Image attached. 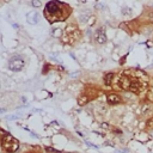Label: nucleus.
Masks as SVG:
<instances>
[{"label": "nucleus", "mask_w": 153, "mask_h": 153, "mask_svg": "<svg viewBox=\"0 0 153 153\" xmlns=\"http://www.w3.org/2000/svg\"><path fill=\"white\" fill-rule=\"evenodd\" d=\"M71 13H72L71 6L60 0H50L44 6V17L52 24L55 22L66 21Z\"/></svg>", "instance_id": "1"}, {"label": "nucleus", "mask_w": 153, "mask_h": 153, "mask_svg": "<svg viewBox=\"0 0 153 153\" xmlns=\"http://www.w3.org/2000/svg\"><path fill=\"white\" fill-rule=\"evenodd\" d=\"M79 37H80V31L74 24H70L66 26L65 35L62 36V41L65 43H73L74 41L79 40Z\"/></svg>", "instance_id": "2"}, {"label": "nucleus", "mask_w": 153, "mask_h": 153, "mask_svg": "<svg viewBox=\"0 0 153 153\" xmlns=\"http://www.w3.org/2000/svg\"><path fill=\"white\" fill-rule=\"evenodd\" d=\"M1 146L7 153H14L19 148V142L16 137H13L12 135L7 134L1 141Z\"/></svg>", "instance_id": "3"}, {"label": "nucleus", "mask_w": 153, "mask_h": 153, "mask_svg": "<svg viewBox=\"0 0 153 153\" xmlns=\"http://www.w3.org/2000/svg\"><path fill=\"white\" fill-rule=\"evenodd\" d=\"M24 65H25V61H24V59L22 56H19V55L12 56L10 59V61H8V68H10V71H12V72H19V71H22L24 67Z\"/></svg>", "instance_id": "4"}, {"label": "nucleus", "mask_w": 153, "mask_h": 153, "mask_svg": "<svg viewBox=\"0 0 153 153\" xmlns=\"http://www.w3.org/2000/svg\"><path fill=\"white\" fill-rule=\"evenodd\" d=\"M130 84H132V79L127 75H122L119 79V86L122 88V90H129Z\"/></svg>", "instance_id": "5"}, {"label": "nucleus", "mask_w": 153, "mask_h": 153, "mask_svg": "<svg viewBox=\"0 0 153 153\" xmlns=\"http://www.w3.org/2000/svg\"><path fill=\"white\" fill-rule=\"evenodd\" d=\"M95 38H96V42L98 44H104L106 42V35H105V30L104 28H99L96 31V35H95Z\"/></svg>", "instance_id": "6"}, {"label": "nucleus", "mask_w": 153, "mask_h": 153, "mask_svg": "<svg viewBox=\"0 0 153 153\" xmlns=\"http://www.w3.org/2000/svg\"><path fill=\"white\" fill-rule=\"evenodd\" d=\"M26 21H28L29 24H32V25H36L40 21V16L37 11H31L26 14Z\"/></svg>", "instance_id": "7"}, {"label": "nucleus", "mask_w": 153, "mask_h": 153, "mask_svg": "<svg viewBox=\"0 0 153 153\" xmlns=\"http://www.w3.org/2000/svg\"><path fill=\"white\" fill-rule=\"evenodd\" d=\"M142 85L144 84L141 83L139 79H132V84H130V87H129V91L134 92V93H139L142 88Z\"/></svg>", "instance_id": "8"}, {"label": "nucleus", "mask_w": 153, "mask_h": 153, "mask_svg": "<svg viewBox=\"0 0 153 153\" xmlns=\"http://www.w3.org/2000/svg\"><path fill=\"white\" fill-rule=\"evenodd\" d=\"M106 102H108V104H110V105H116V104L121 103L122 99H121V97H120L119 95L109 93L108 96H106Z\"/></svg>", "instance_id": "9"}, {"label": "nucleus", "mask_w": 153, "mask_h": 153, "mask_svg": "<svg viewBox=\"0 0 153 153\" xmlns=\"http://www.w3.org/2000/svg\"><path fill=\"white\" fill-rule=\"evenodd\" d=\"M114 77L115 74L112 72H109L106 73L105 75H104V84H105L106 86H110L112 84V80H114Z\"/></svg>", "instance_id": "10"}, {"label": "nucleus", "mask_w": 153, "mask_h": 153, "mask_svg": "<svg viewBox=\"0 0 153 153\" xmlns=\"http://www.w3.org/2000/svg\"><path fill=\"white\" fill-rule=\"evenodd\" d=\"M146 97H147V101L153 102V86L148 87L147 90V93H146Z\"/></svg>", "instance_id": "11"}, {"label": "nucleus", "mask_w": 153, "mask_h": 153, "mask_svg": "<svg viewBox=\"0 0 153 153\" xmlns=\"http://www.w3.org/2000/svg\"><path fill=\"white\" fill-rule=\"evenodd\" d=\"M87 102H88V98H87L86 96H80V97L78 98V104H79V105H81V106L85 105V104L87 103Z\"/></svg>", "instance_id": "12"}, {"label": "nucleus", "mask_w": 153, "mask_h": 153, "mask_svg": "<svg viewBox=\"0 0 153 153\" xmlns=\"http://www.w3.org/2000/svg\"><path fill=\"white\" fill-rule=\"evenodd\" d=\"M52 35L54 37H62V30L60 28H57V29H54L52 31Z\"/></svg>", "instance_id": "13"}, {"label": "nucleus", "mask_w": 153, "mask_h": 153, "mask_svg": "<svg viewBox=\"0 0 153 153\" xmlns=\"http://www.w3.org/2000/svg\"><path fill=\"white\" fill-rule=\"evenodd\" d=\"M121 12H122L123 16H130V14H132V8L130 7H123Z\"/></svg>", "instance_id": "14"}, {"label": "nucleus", "mask_w": 153, "mask_h": 153, "mask_svg": "<svg viewBox=\"0 0 153 153\" xmlns=\"http://www.w3.org/2000/svg\"><path fill=\"white\" fill-rule=\"evenodd\" d=\"M31 5L37 8L41 6V1H40V0H31Z\"/></svg>", "instance_id": "15"}, {"label": "nucleus", "mask_w": 153, "mask_h": 153, "mask_svg": "<svg viewBox=\"0 0 153 153\" xmlns=\"http://www.w3.org/2000/svg\"><path fill=\"white\" fill-rule=\"evenodd\" d=\"M6 135H7V133H6L4 129H1V128H0V142L3 141V139L6 136Z\"/></svg>", "instance_id": "16"}, {"label": "nucleus", "mask_w": 153, "mask_h": 153, "mask_svg": "<svg viewBox=\"0 0 153 153\" xmlns=\"http://www.w3.org/2000/svg\"><path fill=\"white\" fill-rule=\"evenodd\" d=\"M146 126H147V128H150V129H152L153 128V119H150L147 122H146Z\"/></svg>", "instance_id": "17"}, {"label": "nucleus", "mask_w": 153, "mask_h": 153, "mask_svg": "<svg viewBox=\"0 0 153 153\" xmlns=\"http://www.w3.org/2000/svg\"><path fill=\"white\" fill-rule=\"evenodd\" d=\"M150 108L151 106L148 105V104H145V105L142 106V114H146L147 111H150Z\"/></svg>", "instance_id": "18"}, {"label": "nucleus", "mask_w": 153, "mask_h": 153, "mask_svg": "<svg viewBox=\"0 0 153 153\" xmlns=\"http://www.w3.org/2000/svg\"><path fill=\"white\" fill-rule=\"evenodd\" d=\"M101 127L103 128V129H110V126H109V123H106V122H103L101 125Z\"/></svg>", "instance_id": "19"}, {"label": "nucleus", "mask_w": 153, "mask_h": 153, "mask_svg": "<svg viewBox=\"0 0 153 153\" xmlns=\"http://www.w3.org/2000/svg\"><path fill=\"white\" fill-rule=\"evenodd\" d=\"M95 22H96V18H95L93 16H92V17H90V21H88V25H93V24H95Z\"/></svg>", "instance_id": "20"}, {"label": "nucleus", "mask_w": 153, "mask_h": 153, "mask_svg": "<svg viewBox=\"0 0 153 153\" xmlns=\"http://www.w3.org/2000/svg\"><path fill=\"white\" fill-rule=\"evenodd\" d=\"M26 153H34V152H31V151H30V152H26Z\"/></svg>", "instance_id": "21"}, {"label": "nucleus", "mask_w": 153, "mask_h": 153, "mask_svg": "<svg viewBox=\"0 0 153 153\" xmlns=\"http://www.w3.org/2000/svg\"><path fill=\"white\" fill-rule=\"evenodd\" d=\"M0 88H1V84H0Z\"/></svg>", "instance_id": "22"}]
</instances>
